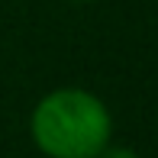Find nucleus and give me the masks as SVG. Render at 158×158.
Segmentation results:
<instances>
[{"label": "nucleus", "instance_id": "nucleus-3", "mask_svg": "<svg viewBox=\"0 0 158 158\" xmlns=\"http://www.w3.org/2000/svg\"><path fill=\"white\" fill-rule=\"evenodd\" d=\"M74 3H90V0H74Z\"/></svg>", "mask_w": 158, "mask_h": 158}, {"label": "nucleus", "instance_id": "nucleus-2", "mask_svg": "<svg viewBox=\"0 0 158 158\" xmlns=\"http://www.w3.org/2000/svg\"><path fill=\"white\" fill-rule=\"evenodd\" d=\"M97 158H139V155H135L132 148H123V145H106Z\"/></svg>", "mask_w": 158, "mask_h": 158}, {"label": "nucleus", "instance_id": "nucleus-1", "mask_svg": "<svg viewBox=\"0 0 158 158\" xmlns=\"http://www.w3.org/2000/svg\"><path fill=\"white\" fill-rule=\"evenodd\" d=\"M110 110L77 87L52 90L32 113V139L48 158H97L110 145Z\"/></svg>", "mask_w": 158, "mask_h": 158}]
</instances>
